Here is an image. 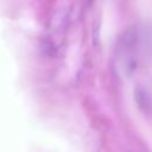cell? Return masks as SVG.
I'll use <instances>...</instances> for the list:
<instances>
[{"label": "cell", "instance_id": "obj_1", "mask_svg": "<svg viewBox=\"0 0 152 152\" xmlns=\"http://www.w3.org/2000/svg\"><path fill=\"white\" fill-rule=\"evenodd\" d=\"M134 101L139 110L146 115L152 114V87L138 84L134 89Z\"/></svg>", "mask_w": 152, "mask_h": 152}]
</instances>
